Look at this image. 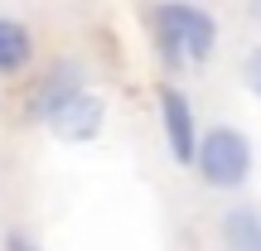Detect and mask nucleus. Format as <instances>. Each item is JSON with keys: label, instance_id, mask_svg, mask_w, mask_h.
Wrapping results in <instances>:
<instances>
[{"label": "nucleus", "instance_id": "f257e3e1", "mask_svg": "<svg viewBox=\"0 0 261 251\" xmlns=\"http://www.w3.org/2000/svg\"><path fill=\"white\" fill-rule=\"evenodd\" d=\"M145 29L155 39V53L165 68H184V63H208L218 48V19L203 5H150Z\"/></svg>", "mask_w": 261, "mask_h": 251}, {"label": "nucleus", "instance_id": "f03ea898", "mask_svg": "<svg viewBox=\"0 0 261 251\" xmlns=\"http://www.w3.org/2000/svg\"><path fill=\"white\" fill-rule=\"evenodd\" d=\"M198 179L218 193H232L252 179V140L237 126H208L198 140Z\"/></svg>", "mask_w": 261, "mask_h": 251}, {"label": "nucleus", "instance_id": "7ed1b4c3", "mask_svg": "<svg viewBox=\"0 0 261 251\" xmlns=\"http://www.w3.org/2000/svg\"><path fill=\"white\" fill-rule=\"evenodd\" d=\"M155 102H160V126H165L169 159L184 164V169L198 164V140H203V130H198V111H194V102H189V92L174 87V82H160Z\"/></svg>", "mask_w": 261, "mask_h": 251}, {"label": "nucleus", "instance_id": "20e7f679", "mask_svg": "<svg viewBox=\"0 0 261 251\" xmlns=\"http://www.w3.org/2000/svg\"><path fill=\"white\" fill-rule=\"evenodd\" d=\"M44 126L54 130L63 145H87V140H97V135H102V126H107V97L92 92V87H83V92L68 97Z\"/></svg>", "mask_w": 261, "mask_h": 251}, {"label": "nucleus", "instance_id": "39448f33", "mask_svg": "<svg viewBox=\"0 0 261 251\" xmlns=\"http://www.w3.org/2000/svg\"><path fill=\"white\" fill-rule=\"evenodd\" d=\"M83 63H73V58H58L54 68H48V77L39 82V92H34V102H29V116L34 121H48V116L58 111V106L68 102V97H77L83 92Z\"/></svg>", "mask_w": 261, "mask_h": 251}, {"label": "nucleus", "instance_id": "423d86ee", "mask_svg": "<svg viewBox=\"0 0 261 251\" xmlns=\"http://www.w3.org/2000/svg\"><path fill=\"white\" fill-rule=\"evenodd\" d=\"M218 242H223V251H261V208L232 203L218 217Z\"/></svg>", "mask_w": 261, "mask_h": 251}, {"label": "nucleus", "instance_id": "0eeeda50", "mask_svg": "<svg viewBox=\"0 0 261 251\" xmlns=\"http://www.w3.org/2000/svg\"><path fill=\"white\" fill-rule=\"evenodd\" d=\"M29 58H34V34H29V24L15 19V15H0V77L24 73Z\"/></svg>", "mask_w": 261, "mask_h": 251}, {"label": "nucleus", "instance_id": "6e6552de", "mask_svg": "<svg viewBox=\"0 0 261 251\" xmlns=\"http://www.w3.org/2000/svg\"><path fill=\"white\" fill-rule=\"evenodd\" d=\"M242 87L261 102V44L247 48V58H242Z\"/></svg>", "mask_w": 261, "mask_h": 251}, {"label": "nucleus", "instance_id": "1a4fd4ad", "mask_svg": "<svg viewBox=\"0 0 261 251\" xmlns=\"http://www.w3.org/2000/svg\"><path fill=\"white\" fill-rule=\"evenodd\" d=\"M5 251H39V242H34L29 232H10V237H5Z\"/></svg>", "mask_w": 261, "mask_h": 251}, {"label": "nucleus", "instance_id": "9d476101", "mask_svg": "<svg viewBox=\"0 0 261 251\" xmlns=\"http://www.w3.org/2000/svg\"><path fill=\"white\" fill-rule=\"evenodd\" d=\"M252 19H261V0H256V5H252Z\"/></svg>", "mask_w": 261, "mask_h": 251}]
</instances>
